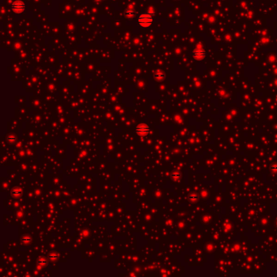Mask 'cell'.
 <instances>
[{
    "label": "cell",
    "instance_id": "1",
    "mask_svg": "<svg viewBox=\"0 0 277 277\" xmlns=\"http://www.w3.org/2000/svg\"><path fill=\"white\" fill-rule=\"evenodd\" d=\"M153 23V17L149 13H141L137 18V24L141 28L147 29L151 26Z\"/></svg>",
    "mask_w": 277,
    "mask_h": 277
},
{
    "label": "cell",
    "instance_id": "2",
    "mask_svg": "<svg viewBox=\"0 0 277 277\" xmlns=\"http://www.w3.org/2000/svg\"><path fill=\"white\" fill-rule=\"evenodd\" d=\"M11 10L13 11L15 13L20 14L25 10V4L23 1L21 0H16L11 3Z\"/></svg>",
    "mask_w": 277,
    "mask_h": 277
},
{
    "label": "cell",
    "instance_id": "3",
    "mask_svg": "<svg viewBox=\"0 0 277 277\" xmlns=\"http://www.w3.org/2000/svg\"><path fill=\"white\" fill-rule=\"evenodd\" d=\"M135 132L140 136H146L150 132V128L148 125L145 124H138L136 128H135Z\"/></svg>",
    "mask_w": 277,
    "mask_h": 277
},
{
    "label": "cell",
    "instance_id": "4",
    "mask_svg": "<svg viewBox=\"0 0 277 277\" xmlns=\"http://www.w3.org/2000/svg\"><path fill=\"white\" fill-rule=\"evenodd\" d=\"M125 16L128 19L132 20L135 16V12L133 10H132V9H128V10L125 11Z\"/></svg>",
    "mask_w": 277,
    "mask_h": 277
},
{
    "label": "cell",
    "instance_id": "5",
    "mask_svg": "<svg viewBox=\"0 0 277 277\" xmlns=\"http://www.w3.org/2000/svg\"><path fill=\"white\" fill-rule=\"evenodd\" d=\"M11 194H12V196H14V197H19V196H20L21 194H22V190H21L20 189H14L13 190H12L11 191Z\"/></svg>",
    "mask_w": 277,
    "mask_h": 277
},
{
    "label": "cell",
    "instance_id": "6",
    "mask_svg": "<svg viewBox=\"0 0 277 277\" xmlns=\"http://www.w3.org/2000/svg\"><path fill=\"white\" fill-rule=\"evenodd\" d=\"M22 241H23L24 244L28 245V244H29V243L32 241V239L30 238L29 236H24V237L23 238V240H22Z\"/></svg>",
    "mask_w": 277,
    "mask_h": 277
},
{
    "label": "cell",
    "instance_id": "7",
    "mask_svg": "<svg viewBox=\"0 0 277 277\" xmlns=\"http://www.w3.org/2000/svg\"><path fill=\"white\" fill-rule=\"evenodd\" d=\"M47 262L46 259H44V258H40V259L38 260V264L39 265H41V266H46L47 265Z\"/></svg>",
    "mask_w": 277,
    "mask_h": 277
},
{
    "label": "cell",
    "instance_id": "8",
    "mask_svg": "<svg viewBox=\"0 0 277 277\" xmlns=\"http://www.w3.org/2000/svg\"><path fill=\"white\" fill-rule=\"evenodd\" d=\"M58 258H59V256H58V254H55V253H53L52 254L50 255V259L52 260V261L56 260Z\"/></svg>",
    "mask_w": 277,
    "mask_h": 277
}]
</instances>
